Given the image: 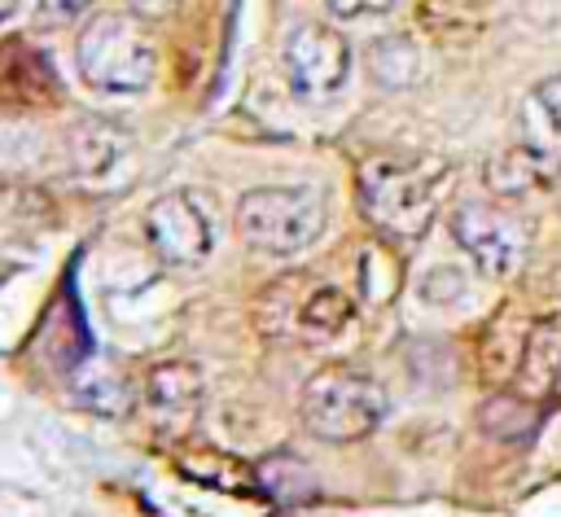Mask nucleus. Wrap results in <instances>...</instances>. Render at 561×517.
Returning a JSON list of instances; mask_svg holds the SVG:
<instances>
[{"instance_id": "obj_1", "label": "nucleus", "mask_w": 561, "mask_h": 517, "mask_svg": "<svg viewBox=\"0 0 561 517\" xmlns=\"http://www.w3.org/2000/svg\"><path fill=\"white\" fill-rule=\"evenodd\" d=\"M447 180H451V166L430 153L368 158L359 166V210L377 232L412 241L430 228Z\"/></svg>"}, {"instance_id": "obj_2", "label": "nucleus", "mask_w": 561, "mask_h": 517, "mask_svg": "<svg viewBox=\"0 0 561 517\" xmlns=\"http://www.w3.org/2000/svg\"><path fill=\"white\" fill-rule=\"evenodd\" d=\"M75 66L101 96H140L158 74V44L149 22L131 9H105L88 18L75 39Z\"/></svg>"}, {"instance_id": "obj_3", "label": "nucleus", "mask_w": 561, "mask_h": 517, "mask_svg": "<svg viewBox=\"0 0 561 517\" xmlns=\"http://www.w3.org/2000/svg\"><path fill=\"white\" fill-rule=\"evenodd\" d=\"M232 223L250 250L272 258H294L324 237L329 202L311 184H263L241 193Z\"/></svg>"}, {"instance_id": "obj_4", "label": "nucleus", "mask_w": 561, "mask_h": 517, "mask_svg": "<svg viewBox=\"0 0 561 517\" xmlns=\"http://www.w3.org/2000/svg\"><path fill=\"white\" fill-rule=\"evenodd\" d=\"M298 412H302V425L324 438V443H355L364 434H373L386 412H390V399L386 390L364 377V372H351V368H324L316 372L307 386H302V399H298Z\"/></svg>"}, {"instance_id": "obj_5", "label": "nucleus", "mask_w": 561, "mask_h": 517, "mask_svg": "<svg viewBox=\"0 0 561 517\" xmlns=\"http://www.w3.org/2000/svg\"><path fill=\"white\" fill-rule=\"evenodd\" d=\"M451 237L486 280L517 276L530 250L526 223L495 202H460L451 210Z\"/></svg>"}, {"instance_id": "obj_6", "label": "nucleus", "mask_w": 561, "mask_h": 517, "mask_svg": "<svg viewBox=\"0 0 561 517\" xmlns=\"http://www.w3.org/2000/svg\"><path fill=\"white\" fill-rule=\"evenodd\" d=\"M280 66L298 101L324 105L351 79V44L329 22H298L280 48Z\"/></svg>"}, {"instance_id": "obj_7", "label": "nucleus", "mask_w": 561, "mask_h": 517, "mask_svg": "<svg viewBox=\"0 0 561 517\" xmlns=\"http://www.w3.org/2000/svg\"><path fill=\"white\" fill-rule=\"evenodd\" d=\"M145 241L167 267H202L215 250V215L210 202L193 188H175L149 202Z\"/></svg>"}, {"instance_id": "obj_8", "label": "nucleus", "mask_w": 561, "mask_h": 517, "mask_svg": "<svg viewBox=\"0 0 561 517\" xmlns=\"http://www.w3.org/2000/svg\"><path fill=\"white\" fill-rule=\"evenodd\" d=\"M202 394H206V381H202V368L188 364V359H167V364H153L145 372V403H149V416L158 421V429L184 438V429L193 425L197 407H202Z\"/></svg>"}, {"instance_id": "obj_9", "label": "nucleus", "mask_w": 561, "mask_h": 517, "mask_svg": "<svg viewBox=\"0 0 561 517\" xmlns=\"http://www.w3.org/2000/svg\"><path fill=\"white\" fill-rule=\"evenodd\" d=\"M61 83L44 53L26 39H0V105L9 110H44L57 105Z\"/></svg>"}, {"instance_id": "obj_10", "label": "nucleus", "mask_w": 561, "mask_h": 517, "mask_svg": "<svg viewBox=\"0 0 561 517\" xmlns=\"http://www.w3.org/2000/svg\"><path fill=\"white\" fill-rule=\"evenodd\" d=\"M557 175V162L539 149V145H508L500 153L486 158L482 166V180L495 197H522V193H535L543 184H552Z\"/></svg>"}, {"instance_id": "obj_11", "label": "nucleus", "mask_w": 561, "mask_h": 517, "mask_svg": "<svg viewBox=\"0 0 561 517\" xmlns=\"http://www.w3.org/2000/svg\"><path fill=\"white\" fill-rule=\"evenodd\" d=\"M517 372H522V386L535 399H561V311L557 315H543L526 333Z\"/></svg>"}, {"instance_id": "obj_12", "label": "nucleus", "mask_w": 561, "mask_h": 517, "mask_svg": "<svg viewBox=\"0 0 561 517\" xmlns=\"http://www.w3.org/2000/svg\"><path fill=\"white\" fill-rule=\"evenodd\" d=\"M175 469L188 482H202V486H215V491H228V495H254L259 491V473L245 460H237L219 447H180Z\"/></svg>"}, {"instance_id": "obj_13", "label": "nucleus", "mask_w": 561, "mask_h": 517, "mask_svg": "<svg viewBox=\"0 0 561 517\" xmlns=\"http://www.w3.org/2000/svg\"><path fill=\"white\" fill-rule=\"evenodd\" d=\"M351 320H355V302L337 285H316L294 307V329L307 342H333L337 333H346Z\"/></svg>"}, {"instance_id": "obj_14", "label": "nucleus", "mask_w": 561, "mask_h": 517, "mask_svg": "<svg viewBox=\"0 0 561 517\" xmlns=\"http://www.w3.org/2000/svg\"><path fill=\"white\" fill-rule=\"evenodd\" d=\"M416 26L438 44H469L486 31L482 0H416Z\"/></svg>"}, {"instance_id": "obj_15", "label": "nucleus", "mask_w": 561, "mask_h": 517, "mask_svg": "<svg viewBox=\"0 0 561 517\" xmlns=\"http://www.w3.org/2000/svg\"><path fill=\"white\" fill-rule=\"evenodd\" d=\"M114 153H118V136H114V127H105V123L83 118L75 131H66V158H70V166H75L79 175H101V171H110V166H114Z\"/></svg>"}, {"instance_id": "obj_16", "label": "nucleus", "mask_w": 561, "mask_h": 517, "mask_svg": "<svg viewBox=\"0 0 561 517\" xmlns=\"http://www.w3.org/2000/svg\"><path fill=\"white\" fill-rule=\"evenodd\" d=\"M368 66H373V79L381 88H408L421 79V53L408 35H386L368 48Z\"/></svg>"}, {"instance_id": "obj_17", "label": "nucleus", "mask_w": 561, "mask_h": 517, "mask_svg": "<svg viewBox=\"0 0 561 517\" xmlns=\"http://www.w3.org/2000/svg\"><path fill=\"white\" fill-rule=\"evenodd\" d=\"M535 421H539L535 407H530L526 399H517V394H491V399L482 403V412H478V425H482L491 438H500V443L530 438Z\"/></svg>"}, {"instance_id": "obj_18", "label": "nucleus", "mask_w": 561, "mask_h": 517, "mask_svg": "<svg viewBox=\"0 0 561 517\" xmlns=\"http://www.w3.org/2000/svg\"><path fill=\"white\" fill-rule=\"evenodd\" d=\"M460 294H465V276L456 267H447V263L430 267L425 280H421V298L425 302H456Z\"/></svg>"}, {"instance_id": "obj_19", "label": "nucleus", "mask_w": 561, "mask_h": 517, "mask_svg": "<svg viewBox=\"0 0 561 517\" xmlns=\"http://www.w3.org/2000/svg\"><path fill=\"white\" fill-rule=\"evenodd\" d=\"M329 18L337 22H355V18H377V13H390L394 0H320Z\"/></svg>"}, {"instance_id": "obj_20", "label": "nucleus", "mask_w": 561, "mask_h": 517, "mask_svg": "<svg viewBox=\"0 0 561 517\" xmlns=\"http://www.w3.org/2000/svg\"><path fill=\"white\" fill-rule=\"evenodd\" d=\"M535 101H539V110L548 114V123H552L557 136H561V74H548V79L535 88Z\"/></svg>"}, {"instance_id": "obj_21", "label": "nucleus", "mask_w": 561, "mask_h": 517, "mask_svg": "<svg viewBox=\"0 0 561 517\" xmlns=\"http://www.w3.org/2000/svg\"><path fill=\"white\" fill-rule=\"evenodd\" d=\"M88 9H92V0H39V18L44 22H75Z\"/></svg>"}, {"instance_id": "obj_22", "label": "nucleus", "mask_w": 561, "mask_h": 517, "mask_svg": "<svg viewBox=\"0 0 561 517\" xmlns=\"http://www.w3.org/2000/svg\"><path fill=\"white\" fill-rule=\"evenodd\" d=\"M127 9L136 18H145V22H162V18H171L180 9V0H127Z\"/></svg>"}, {"instance_id": "obj_23", "label": "nucleus", "mask_w": 561, "mask_h": 517, "mask_svg": "<svg viewBox=\"0 0 561 517\" xmlns=\"http://www.w3.org/2000/svg\"><path fill=\"white\" fill-rule=\"evenodd\" d=\"M18 4H22V0H0V26H4V22L18 13Z\"/></svg>"}]
</instances>
